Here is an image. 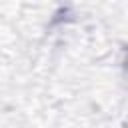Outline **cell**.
<instances>
[{
  "mask_svg": "<svg viewBox=\"0 0 128 128\" xmlns=\"http://www.w3.org/2000/svg\"><path fill=\"white\" fill-rule=\"evenodd\" d=\"M126 68H128V58H126Z\"/></svg>",
  "mask_w": 128,
  "mask_h": 128,
  "instance_id": "obj_1",
  "label": "cell"
}]
</instances>
